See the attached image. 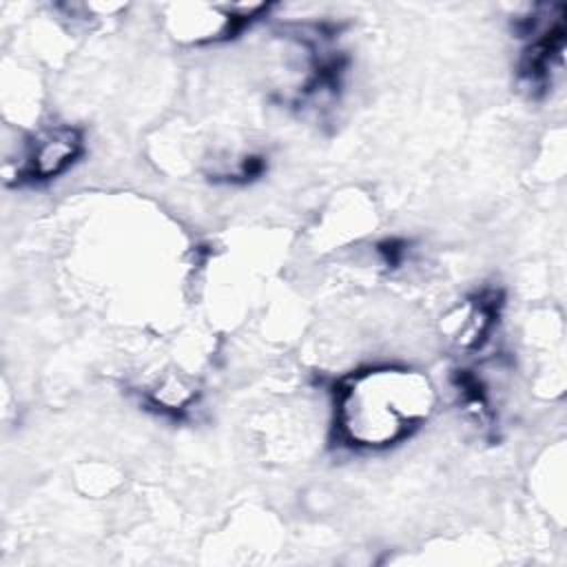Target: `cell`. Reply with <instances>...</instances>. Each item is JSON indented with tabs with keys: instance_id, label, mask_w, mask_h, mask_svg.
Wrapping results in <instances>:
<instances>
[{
	"instance_id": "6da1fadb",
	"label": "cell",
	"mask_w": 567,
	"mask_h": 567,
	"mask_svg": "<svg viewBox=\"0 0 567 567\" xmlns=\"http://www.w3.org/2000/svg\"><path fill=\"white\" fill-rule=\"evenodd\" d=\"M425 377L401 368H374L348 377L337 392V432L346 445L381 450L408 439L430 414Z\"/></svg>"
},
{
	"instance_id": "7a4b0ae2",
	"label": "cell",
	"mask_w": 567,
	"mask_h": 567,
	"mask_svg": "<svg viewBox=\"0 0 567 567\" xmlns=\"http://www.w3.org/2000/svg\"><path fill=\"white\" fill-rule=\"evenodd\" d=\"M82 155V133L73 126H49L40 131L29 144L20 166L24 179L44 182L62 175Z\"/></svg>"
}]
</instances>
